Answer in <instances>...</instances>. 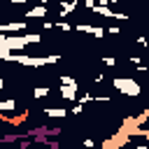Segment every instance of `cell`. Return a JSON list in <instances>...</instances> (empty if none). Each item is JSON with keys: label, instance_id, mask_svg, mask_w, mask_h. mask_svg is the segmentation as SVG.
Listing matches in <instances>:
<instances>
[{"label": "cell", "instance_id": "obj_1", "mask_svg": "<svg viewBox=\"0 0 149 149\" xmlns=\"http://www.w3.org/2000/svg\"><path fill=\"white\" fill-rule=\"evenodd\" d=\"M40 42H42L40 33H23V35H12V37L7 33H0V47H5L9 51H21L28 44H40Z\"/></svg>", "mask_w": 149, "mask_h": 149}, {"label": "cell", "instance_id": "obj_2", "mask_svg": "<svg viewBox=\"0 0 149 149\" xmlns=\"http://www.w3.org/2000/svg\"><path fill=\"white\" fill-rule=\"evenodd\" d=\"M58 61H61V56H14V51L7 56V63H21L28 68H44V65H54Z\"/></svg>", "mask_w": 149, "mask_h": 149}, {"label": "cell", "instance_id": "obj_3", "mask_svg": "<svg viewBox=\"0 0 149 149\" xmlns=\"http://www.w3.org/2000/svg\"><path fill=\"white\" fill-rule=\"evenodd\" d=\"M112 86H114L119 93L130 95V98H137V95L142 93L140 81H137V79H133V77H114V79H112Z\"/></svg>", "mask_w": 149, "mask_h": 149}, {"label": "cell", "instance_id": "obj_4", "mask_svg": "<svg viewBox=\"0 0 149 149\" xmlns=\"http://www.w3.org/2000/svg\"><path fill=\"white\" fill-rule=\"evenodd\" d=\"M74 30H77V33H88V35H93V37H105V35H107V28L88 26V23H74Z\"/></svg>", "mask_w": 149, "mask_h": 149}, {"label": "cell", "instance_id": "obj_5", "mask_svg": "<svg viewBox=\"0 0 149 149\" xmlns=\"http://www.w3.org/2000/svg\"><path fill=\"white\" fill-rule=\"evenodd\" d=\"M28 28L26 21H7V23H0V33H23Z\"/></svg>", "mask_w": 149, "mask_h": 149}, {"label": "cell", "instance_id": "obj_6", "mask_svg": "<svg viewBox=\"0 0 149 149\" xmlns=\"http://www.w3.org/2000/svg\"><path fill=\"white\" fill-rule=\"evenodd\" d=\"M77 91H79V86H70V84H61V86H58V93H61V98H65V100H72V102H74V100H77V95H79Z\"/></svg>", "mask_w": 149, "mask_h": 149}, {"label": "cell", "instance_id": "obj_7", "mask_svg": "<svg viewBox=\"0 0 149 149\" xmlns=\"http://www.w3.org/2000/svg\"><path fill=\"white\" fill-rule=\"evenodd\" d=\"M93 12H95V14H102V16H107V19H130L128 14H121V12H112L109 7H102V5H95V7H93Z\"/></svg>", "mask_w": 149, "mask_h": 149}, {"label": "cell", "instance_id": "obj_8", "mask_svg": "<svg viewBox=\"0 0 149 149\" xmlns=\"http://www.w3.org/2000/svg\"><path fill=\"white\" fill-rule=\"evenodd\" d=\"M49 14V9H47V5H42V2H37L33 9H28L26 12V19H44Z\"/></svg>", "mask_w": 149, "mask_h": 149}, {"label": "cell", "instance_id": "obj_9", "mask_svg": "<svg viewBox=\"0 0 149 149\" xmlns=\"http://www.w3.org/2000/svg\"><path fill=\"white\" fill-rule=\"evenodd\" d=\"M58 5H61V19H65L70 12H74V9H77L79 0H58Z\"/></svg>", "mask_w": 149, "mask_h": 149}, {"label": "cell", "instance_id": "obj_10", "mask_svg": "<svg viewBox=\"0 0 149 149\" xmlns=\"http://www.w3.org/2000/svg\"><path fill=\"white\" fill-rule=\"evenodd\" d=\"M44 114H47L49 119H65L70 112H68V109H63V107H47V109H44Z\"/></svg>", "mask_w": 149, "mask_h": 149}, {"label": "cell", "instance_id": "obj_11", "mask_svg": "<svg viewBox=\"0 0 149 149\" xmlns=\"http://www.w3.org/2000/svg\"><path fill=\"white\" fill-rule=\"evenodd\" d=\"M49 93H51V88H49V86H35L33 98H35V100H40V98H47Z\"/></svg>", "mask_w": 149, "mask_h": 149}, {"label": "cell", "instance_id": "obj_12", "mask_svg": "<svg viewBox=\"0 0 149 149\" xmlns=\"http://www.w3.org/2000/svg\"><path fill=\"white\" fill-rule=\"evenodd\" d=\"M16 109V100H0V112H14Z\"/></svg>", "mask_w": 149, "mask_h": 149}, {"label": "cell", "instance_id": "obj_13", "mask_svg": "<svg viewBox=\"0 0 149 149\" xmlns=\"http://www.w3.org/2000/svg\"><path fill=\"white\" fill-rule=\"evenodd\" d=\"M58 81H61V84H70V86H79V84H77V79H74V77H70V74H61V77H58Z\"/></svg>", "mask_w": 149, "mask_h": 149}, {"label": "cell", "instance_id": "obj_14", "mask_svg": "<svg viewBox=\"0 0 149 149\" xmlns=\"http://www.w3.org/2000/svg\"><path fill=\"white\" fill-rule=\"evenodd\" d=\"M77 102H81V105H86V102H95V95H91V93H81V95H77Z\"/></svg>", "mask_w": 149, "mask_h": 149}, {"label": "cell", "instance_id": "obj_15", "mask_svg": "<svg viewBox=\"0 0 149 149\" xmlns=\"http://www.w3.org/2000/svg\"><path fill=\"white\" fill-rule=\"evenodd\" d=\"M102 63L109 65V68H114V65H116V58H114V56H102Z\"/></svg>", "mask_w": 149, "mask_h": 149}, {"label": "cell", "instance_id": "obj_16", "mask_svg": "<svg viewBox=\"0 0 149 149\" xmlns=\"http://www.w3.org/2000/svg\"><path fill=\"white\" fill-rule=\"evenodd\" d=\"M56 28H61V30H72V23H68V21H58Z\"/></svg>", "mask_w": 149, "mask_h": 149}, {"label": "cell", "instance_id": "obj_17", "mask_svg": "<svg viewBox=\"0 0 149 149\" xmlns=\"http://www.w3.org/2000/svg\"><path fill=\"white\" fill-rule=\"evenodd\" d=\"M70 112H72V114H81V112H84V105H81V102H77V105L70 109Z\"/></svg>", "mask_w": 149, "mask_h": 149}, {"label": "cell", "instance_id": "obj_18", "mask_svg": "<svg viewBox=\"0 0 149 149\" xmlns=\"http://www.w3.org/2000/svg\"><path fill=\"white\" fill-rule=\"evenodd\" d=\"M116 2H121V0H98V5H102V7H109V5H116Z\"/></svg>", "mask_w": 149, "mask_h": 149}, {"label": "cell", "instance_id": "obj_19", "mask_svg": "<svg viewBox=\"0 0 149 149\" xmlns=\"http://www.w3.org/2000/svg\"><path fill=\"white\" fill-rule=\"evenodd\" d=\"M107 33H109V35H119V33H121V28H119V26H109V28H107Z\"/></svg>", "mask_w": 149, "mask_h": 149}, {"label": "cell", "instance_id": "obj_20", "mask_svg": "<svg viewBox=\"0 0 149 149\" xmlns=\"http://www.w3.org/2000/svg\"><path fill=\"white\" fill-rule=\"evenodd\" d=\"M128 61H130L133 65H140V63H142V58H140V56H128Z\"/></svg>", "mask_w": 149, "mask_h": 149}, {"label": "cell", "instance_id": "obj_21", "mask_svg": "<svg viewBox=\"0 0 149 149\" xmlns=\"http://www.w3.org/2000/svg\"><path fill=\"white\" fill-rule=\"evenodd\" d=\"M137 44H142V47H149V40H147V37H137Z\"/></svg>", "mask_w": 149, "mask_h": 149}, {"label": "cell", "instance_id": "obj_22", "mask_svg": "<svg viewBox=\"0 0 149 149\" xmlns=\"http://www.w3.org/2000/svg\"><path fill=\"white\" fill-rule=\"evenodd\" d=\"M42 26H44V30H51V28H54V23H51V21H44Z\"/></svg>", "mask_w": 149, "mask_h": 149}, {"label": "cell", "instance_id": "obj_23", "mask_svg": "<svg viewBox=\"0 0 149 149\" xmlns=\"http://www.w3.org/2000/svg\"><path fill=\"white\" fill-rule=\"evenodd\" d=\"M95 84H100V81H105V74H95V79H93Z\"/></svg>", "mask_w": 149, "mask_h": 149}, {"label": "cell", "instance_id": "obj_24", "mask_svg": "<svg viewBox=\"0 0 149 149\" xmlns=\"http://www.w3.org/2000/svg\"><path fill=\"white\" fill-rule=\"evenodd\" d=\"M12 5H23V2H28V0H9Z\"/></svg>", "mask_w": 149, "mask_h": 149}, {"label": "cell", "instance_id": "obj_25", "mask_svg": "<svg viewBox=\"0 0 149 149\" xmlns=\"http://www.w3.org/2000/svg\"><path fill=\"white\" fill-rule=\"evenodd\" d=\"M0 88H5V79L2 77H0Z\"/></svg>", "mask_w": 149, "mask_h": 149}]
</instances>
